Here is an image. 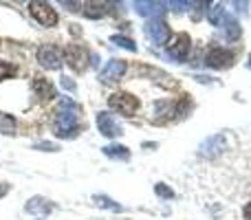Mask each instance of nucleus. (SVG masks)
<instances>
[{
	"mask_svg": "<svg viewBox=\"0 0 251 220\" xmlns=\"http://www.w3.org/2000/svg\"><path fill=\"white\" fill-rule=\"evenodd\" d=\"M9 194V185L7 183H0V198H2V196H7Z\"/></svg>",
	"mask_w": 251,
	"mask_h": 220,
	"instance_id": "30",
	"label": "nucleus"
},
{
	"mask_svg": "<svg viewBox=\"0 0 251 220\" xmlns=\"http://www.w3.org/2000/svg\"><path fill=\"white\" fill-rule=\"evenodd\" d=\"M33 93L42 101H49V99H53V97H57L55 86H53L47 77H40V75H35V77H33Z\"/></svg>",
	"mask_w": 251,
	"mask_h": 220,
	"instance_id": "13",
	"label": "nucleus"
},
{
	"mask_svg": "<svg viewBox=\"0 0 251 220\" xmlns=\"http://www.w3.org/2000/svg\"><path fill=\"white\" fill-rule=\"evenodd\" d=\"M225 29H227V38L229 40H238L240 38V26H238V22L234 20V18H227V22H225Z\"/></svg>",
	"mask_w": 251,
	"mask_h": 220,
	"instance_id": "23",
	"label": "nucleus"
},
{
	"mask_svg": "<svg viewBox=\"0 0 251 220\" xmlns=\"http://www.w3.org/2000/svg\"><path fill=\"white\" fill-rule=\"evenodd\" d=\"M249 69H251V55H249Z\"/></svg>",
	"mask_w": 251,
	"mask_h": 220,
	"instance_id": "31",
	"label": "nucleus"
},
{
	"mask_svg": "<svg viewBox=\"0 0 251 220\" xmlns=\"http://www.w3.org/2000/svg\"><path fill=\"white\" fill-rule=\"evenodd\" d=\"M62 60H64V57H62L60 49H57L55 44H42V47L38 49V62L44 69L57 71L62 66Z\"/></svg>",
	"mask_w": 251,
	"mask_h": 220,
	"instance_id": "8",
	"label": "nucleus"
},
{
	"mask_svg": "<svg viewBox=\"0 0 251 220\" xmlns=\"http://www.w3.org/2000/svg\"><path fill=\"white\" fill-rule=\"evenodd\" d=\"M205 64L212 66V69H229V66L234 64V53L214 44V47L207 49V55H205Z\"/></svg>",
	"mask_w": 251,
	"mask_h": 220,
	"instance_id": "7",
	"label": "nucleus"
},
{
	"mask_svg": "<svg viewBox=\"0 0 251 220\" xmlns=\"http://www.w3.org/2000/svg\"><path fill=\"white\" fill-rule=\"evenodd\" d=\"M29 11L42 26H55L57 24V11L49 2L33 0V2H29Z\"/></svg>",
	"mask_w": 251,
	"mask_h": 220,
	"instance_id": "5",
	"label": "nucleus"
},
{
	"mask_svg": "<svg viewBox=\"0 0 251 220\" xmlns=\"http://www.w3.org/2000/svg\"><path fill=\"white\" fill-rule=\"evenodd\" d=\"M227 13H225V7H223V4H216V7L212 9V11L207 13V20L212 22L214 26H225V22H227Z\"/></svg>",
	"mask_w": 251,
	"mask_h": 220,
	"instance_id": "18",
	"label": "nucleus"
},
{
	"mask_svg": "<svg viewBox=\"0 0 251 220\" xmlns=\"http://www.w3.org/2000/svg\"><path fill=\"white\" fill-rule=\"evenodd\" d=\"M170 7H174L176 11H183L185 7H192V4L190 2H170Z\"/></svg>",
	"mask_w": 251,
	"mask_h": 220,
	"instance_id": "26",
	"label": "nucleus"
},
{
	"mask_svg": "<svg viewBox=\"0 0 251 220\" xmlns=\"http://www.w3.org/2000/svg\"><path fill=\"white\" fill-rule=\"evenodd\" d=\"M53 209H55V205H53L49 198H42V196H33V198L25 205V212L33 214V216H47V214H51Z\"/></svg>",
	"mask_w": 251,
	"mask_h": 220,
	"instance_id": "12",
	"label": "nucleus"
},
{
	"mask_svg": "<svg viewBox=\"0 0 251 220\" xmlns=\"http://www.w3.org/2000/svg\"><path fill=\"white\" fill-rule=\"evenodd\" d=\"M0 132L2 134H16V119L11 115H0Z\"/></svg>",
	"mask_w": 251,
	"mask_h": 220,
	"instance_id": "20",
	"label": "nucleus"
},
{
	"mask_svg": "<svg viewBox=\"0 0 251 220\" xmlns=\"http://www.w3.org/2000/svg\"><path fill=\"white\" fill-rule=\"evenodd\" d=\"M97 128L108 139H115V137H119V134H124L122 125L117 123V119H115L110 112H97Z\"/></svg>",
	"mask_w": 251,
	"mask_h": 220,
	"instance_id": "10",
	"label": "nucleus"
},
{
	"mask_svg": "<svg viewBox=\"0 0 251 220\" xmlns=\"http://www.w3.org/2000/svg\"><path fill=\"white\" fill-rule=\"evenodd\" d=\"M154 192H156V196H159V198H174V192L170 190L165 183H156V185H154Z\"/></svg>",
	"mask_w": 251,
	"mask_h": 220,
	"instance_id": "24",
	"label": "nucleus"
},
{
	"mask_svg": "<svg viewBox=\"0 0 251 220\" xmlns=\"http://www.w3.org/2000/svg\"><path fill=\"white\" fill-rule=\"evenodd\" d=\"M79 108L71 97H62L53 112V134L60 139H73L79 134Z\"/></svg>",
	"mask_w": 251,
	"mask_h": 220,
	"instance_id": "1",
	"label": "nucleus"
},
{
	"mask_svg": "<svg viewBox=\"0 0 251 220\" xmlns=\"http://www.w3.org/2000/svg\"><path fill=\"white\" fill-rule=\"evenodd\" d=\"M64 62L71 66L73 71H77V73H82L84 69H86V62H88V51L82 47V44H69V47L64 49Z\"/></svg>",
	"mask_w": 251,
	"mask_h": 220,
	"instance_id": "6",
	"label": "nucleus"
},
{
	"mask_svg": "<svg viewBox=\"0 0 251 220\" xmlns=\"http://www.w3.org/2000/svg\"><path fill=\"white\" fill-rule=\"evenodd\" d=\"M134 11L139 16H159L165 11V2H143V0H139V2H134Z\"/></svg>",
	"mask_w": 251,
	"mask_h": 220,
	"instance_id": "15",
	"label": "nucleus"
},
{
	"mask_svg": "<svg viewBox=\"0 0 251 220\" xmlns=\"http://www.w3.org/2000/svg\"><path fill=\"white\" fill-rule=\"evenodd\" d=\"M243 216L247 218V220H251V203H247V205L243 207Z\"/></svg>",
	"mask_w": 251,
	"mask_h": 220,
	"instance_id": "29",
	"label": "nucleus"
},
{
	"mask_svg": "<svg viewBox=\"0 0 251 220\" xmlns=\"http://www.w3.org/2000/svg\"><path fill=\"white\" fill-rule=\"evenodd\" d=\"M101 152H104L108 159H115V161H130V150H128L126 146H117V143H113V146L101 147Z\"/></svg>",
	"mask_w": 251,
	"mask_h": 220,
	"instance_id": "16",
	"label": "nucleus"
},
{
	"mask_svg": "<svg viewBox=\"0 0 251 220\" xmlns=\"http://www.w3.org/2000/svg\"><path fill=\"white\" fill-rule=\"evenodd\" d=\"M108 106L119 115L132 117L139 110V99L134 95H130V93H115V95L108 97Z\"/></svg>",
	"mask_w": 251,
	"mask_h": 220,
	"instance_id": "3",
	"label": "nucleus"
},
{
	"mask_svg": "<svg viewBox=\"0 0 251 220\" xmlns=\"http://www.w3.org/2000/svg\"><path fill=\"white\" fill-rule=\"evenodd\" d=\"M187 110V99L183 97L181 101H156L154 106V115L156 117V123H165V121H170L174 115H185Z\"/></svg>",
	"mask_w": 251,
	"mask_h": 220,
	"instance_id": "4",
	"label": "nucleus"
},
{
	"mask_svg": "<svg viewBox=\"0 0 251 220\" xmlns=\"http://www.w3.org/2000/svg\"><path fill=\"white\" fill-rule=\"evenodd\" d=\"M168 47V55L176 62H185L187 55H190V49H192V40L187 33H176L165 42Z\"/></svg>",
	"mask_w": 251,
	"mask_h": 220,
	"instance_id": "2",
	"label": "nucleus"
},
{
	"mask_svg": "<svg viewBox=\"0 0 251 220\" xmlns=\"http://www.w3.org/2000/svg\"><path fill=\"white\" fill-rule=\"evenodd\" d=\"M93 203L97 205V207H104V209H110V212H124V207L119 203H115L113 198H108V196L104 194H97L93 196Z\"/></svg>",
	"mask_w": 251,
	"mask_h": 220,
	"instance_id": "19",
	"label": "nucleus"
},
{
	"mask_svg": "<svg viewBox=\"0 0 251 220\" xmlns=\"http://www.w3.org/2000/svg\"><path fill=\"white\" fill-rule=\"evenodd\" d=\"M62 86H64V88H69V91H75V84L71 82L69 77H62Z\"/></svg>",
	"mask_w": 251,
	"mask_h": 220,
	"instance_id": "27",
	"label": "nucleus"
},
{
	"mask_svg": "<svg viewBox=\"0 0 251 220\" xmlns=\"http://www.w3.org/2000/svg\"><path fill=\"white\" fill-rule=\"evenodd\" d=\"M33 150H44V152H55V150H57V146H55V143H51V141H42V143H35V146H33Z\"/></svg>",
	"mask_w": 251,
	"mask_h": 220,
	"instance_id": "25",
	"label": "nucleus"
},
{
	"mask_svg": "<svg viewBox=\"0 0 251 220\" xmlns=\"http://www.w3.org/2000/svg\"><path fill=\"white\" fill-rule=\"evenodd\" d=\"M128 71V64L124 60H110L106 64V69L100 73V79L104 84H113V82H119L124 77V73Z\"/></svg>",
	"mask_w": 251,
	"mask_h": 220,
	"instance_id": "11",
	"label": "nucleus"
},
{
	"mask_svg": "<svg viewBox=\"0 0 251 220\" xmlns=\"http://www.w3.org/2000/svg\"><path fill=\"white\" fill-rule=\"evenodd\" d=\"M62 7H71V11H77L82 4H79V2H66V0H64V2H62Z\"/></svg>",
	"mask_w": 251,
	"mask_h": 220,
	"instance_id": "28",
	"label": "nucleus"
},
{
	"mask_svg": "<svg viewBox=\"0 0 251 220\" xmlns=\"http://www.w3.org/2000/svg\"><path fill=\"white\" fill-rule=\"evenodd\" d=\"M108 4L106 2H86L84 4V16L86 18H101L108 13Z\"/></svg>",
	"mask_w": 251,
	"mask_h": 220,
	"instance_id": "17",
	"label": "nucleus"
},
{
	"mask_svg": "<svg viewBox=\"0 0 251 220\" xmlns=\"http://www.w3.org/2000/svg\"><path fill=\"white\" fill-rule=\"evenodd\" d=\"M16 75H18V66L16 64L0 60V82H2V79H9V77H16Z\"/></svg>",
	"mask_w": 251,
	"mask_h": 220,
	"instance_id": "21",
	"label": "nucleus"
},
{
	"mask_svg": "<svg viewBox=\"0 0 251 220\" xmlns=\"http://www.w3.org/2000/svg\"><path fill=\"white\" fill-rule=\"evenodd\" d=\"M146 35H148V40H150L152 44L161 47V44H165L170 40V26L165 24L163 20L154 18V20H150L146 24Z\"/></svg>",
	"mask_w": 251,
	"mask_h": 220,
	"instance_id": "9",
	"label": "nucleus"
},
{
	"mask_svg": "<svg viewBox=\"0 0 251 220\" xmlns=\"http://www.w3.org/2000/svg\"><path fill=\"white\" fill-rule=\"evenodd\" d=\"M110 42L117 44V47H122V49H126V51H132V53L137 51V44H134L130 38H126V35H113V38H110Z\"/></svg>",
	"mask_w": 251,
	"mask_h": 220,
	"instance_id": "22",
	"label": "nucleus"
},
{
	"mask_svg": "<svg viewBox=\"0 0 251 220\" xmlns=\"http://www.w3.org/2000/svg\"><path fill=\"white\" fill-rule=\"evenodd\" d=\"M223 150H225V137H223V134H214V137H209L207 141L201 146V154L209 156V159H212V156H218Z\"/></svg>",
	"mask_w": 251,
	"mask_h": 220,
	"instance_id": "14",
	"label": "nucleus"
}]
</instances>
